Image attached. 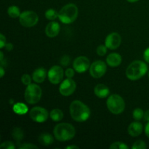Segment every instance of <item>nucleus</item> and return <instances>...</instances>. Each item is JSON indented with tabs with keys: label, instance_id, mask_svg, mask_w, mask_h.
Listing matches in <instances>:
<instances>
[{
	"label": "nucleus",
	"instance_id": "obj_1",
	"mask_svg": "<svg viewBox=\"0 0 149 149\" xmlns=\"http://www.w3.org/2000/svg\"><path fill=\"white\" fill-rule=\"evenodd\" d=\"M69 111L71 117L77 122H84L90 116V110L87 105L76 100L70 104Z\"/></svg>",
	"mask_w": 149,
	"mask_h": 149
},
{
	"label": "nucleus",
	"instance_id": "obj_2",
	"mask_svg": "<svg viewBox=\"0 0 149 149\" xmlns=\"http://www.w3.org/2000/svg\"><path fill=\"white\" fill-rule=\"evenodd\" d=\"M148 72V65L142 61H135L131 63L126 69V77L131 81H137Z\"/></svg>",
	"mask_w": 149,
	"mask_h": 149
},
{
	"label": "nucleus",
	"instance_id": "obj_3",
	"mask_svg": "<svg viewBox=\"0 0 149 149\" xmlns=\"http://www.w3.org/2000/svg\"><path fill=\"white\" fill-rule=\"evenodd\" d=\"M55 139L61 142L73 139L76 135V130L69 123H60L55 127L53 130Z\"/></svg>",
	"mask_w": 149,
	"mask_h": 149
},
{
	"label": "nucleus",
	"instance_id": "obj_4",
	"mask_svg": "<svg viewBox=\"0 0 149 149\" xmlns=\"http://www.w3.org/2000/svg\"><path fill=\"white\" fill-rule=\"evenodd\" d=\"M79 10L76 4L73 3L66 4L58 13V18L64 24H70L77 20Z\"/></svg>",
	"mask_w": 149,
	"mask_h": 149
},
{
	"label": "nucleus",
	"instance_id": "obj_5",
	"mask_svg": "<svg viewBox=\"0 0 149 149\" xmlns=\"http://www.w3.org/2000/svg\"><path fill=\"white\" fill-rule=\"evenodd\" d=\"M106 105L109 111L115 115L122 113L125 109V103L122 97L119 95L113 94L109 96Z\"/></svg>",
	"mask_w": 149,
	"mask_h": 149
},
{
	"label": "nucleus",
	"instance_id": "obj_6",
	"mask_svg": "<svg viewBox=\"0 0 149 149\" xmlns=\"http://www.w3.org/2000/svg\"><path fill=\"white\" fill-rule=\"evenodd\" d=\"M42 95V88L36 84H30L27 86L24 93V97L26 101L29 104H36Z\"/></svg>",
	"mask_w": 149,
	"mask_h": 149
},
{
	"label": "nucleus",
	"instance_id": "obj_7",
	"mask_svg": "<svg viewBox=\"0 0 149 149\" xmlns=\"http://www.w3.org/2000/svg\"><path fill=\"white\" fill-rule=\"evenodd\" d=\"M19 21L23 27L31 28L37 24L39 21V16L33 11H24L20 14Z\"/></svg>",
	"mask_w": 149,
	"mask_h": 149
},
{
	"label": "nucleus",
	"instance_id": "obj_8",
	"mask_svg": "<svg viewBox=\"0 0 149 149\" xmlns=\"http://www.w3.org/2000/svg\"><path fill=\"white\" fill-rule=\"evenodd\" d=\"M29 116L33 122H38V123H43L47 120L49 113L45 108L36 106L31 109L30 112H29Z\"/></svg>",
	"mask_w": 149,
	"mask_h": 149
},
{
	"label": "nucleus",
	"instance_id": "obj_9",
	"mask_svg": "<svg viewBox=\"0 0 149 149\" xmlns=\"http://www.w3.org/2000/svg\"><path fill=\"white\" fill-rule=\"evenodd\" d=\"M107 66L103 61H96L90 65V74L95 79H99L106 74Z\"/></svg>",
	"mask_w": 149,
	"mask_h": 149
},
{
	"label": "nucleus",
	"instance_id": "obj_10",
	"mask_svg": "<svg viewBox=\"0 0 149 149\" xmlns=\"http://www.w3.org/2000/svg\"><path fill=\"white\" fill-rule=\"evenodd\" d=\"M63 69L59 65H53L47 72L48 79L53 84H59L63 79Z\"/></svg>",
	"mask_w": 149,
	"mask_h": 149
},
{
	"label": "nucleus",
	"instance_id": "obj_11",
	"mask_svg": "<svg viewBox=\"0 0 149 149\" xmlns=\"http://www.w3.org/2000/svg\"><path fill=\"white\" fill-rule=\"evenodd\" d=\"M77 89V84L72 79L67 78L62 81L59 87V92L62 95L69 96L75 92Z\"/></svg>",
	"mask_w": 149,
	"mask_h": 149
},
{
	"label": "nucleus",
	"instance_id": "obj_12",
	"mask_svg": "<svg viewBox=\"0 0 149 149\" xmlns=\"http://www.w3.org/2000/svg\"><path fill=\"white\" fill-rule=\"evenodd\" d=\"M90 60L85 56H79L74 60L73 63V68L77 73L82 74L90 69Z\"/></svg>",
	"mask_w": 149,
	"mask_h": 149
},
{
	"label": "nucleus",
	"instance_id": "obj_13",
	"mask_svg": "<svg viewBox=\"0 0 149 149\" xmlns=\"http://www.w3.org/2000/svg\"><path fill=\"white\" fill-rule=\"evenodd\" d=\"M122 43V37L116 32L109 33L105 40V45L110 49H116L120 46Z\"/></svg>",
	"mask_w": 149,
	"mask_h": 149
},
{
	"label": "nucleus",
	"instance_id": "obj_14",
	"mask_svg": "<svg viewBox=\"0 0 149 149\" xmlns=\"http://www.w3.org/2000/svg\"><path fill=\"white\" fill-rule=\"evenodd\" d=\"M60 24L56 21H51L47 25L45 28V34L49 38H53L58 36L60 33Z\"/></svg>",
	"mask_w": 149,
	"mask_h": 149
},
{
	"label": "nucleus",
	"instance_id": "obj_15",
	"mask_svg": "<svg viewBox=\"0 0 149 149\" xmlns=\"http://www.w3.org/2000/svg\"><path fill=\"white\" fill-rule=\"evenodd\" d=\"M143 127V125L138 121L133 122L129 125L127 128V132L132 137H138L142 133Z\"/></svg>",
	"mask_w": 149,
	"mask_h": 149
},
{
	"label": "nucleus",
	"instance_id": "obj_16",
	"mask_svg": "<svg viewBox=\"0 0 149 149\" xmlns=\"http://www.w3.org/2000/svg\"><path fill=\"white\" fill-rule=\"evenodd\" d=\"M122 61V56L119 53L113 52V53L109 54L106 58V63L108 65L111 67H117L121 64Z\"/></svg>",
	"mask_w": 149,
	"mask_h": 149
},
{
	"label": "nucleus",
	"instance_id": "obj_17",
	"mask_svg": "<svg viewBox=\"0 0 149 149\" xmlns=\"http://www.w3.org/2000/svg\"><path fill=\"white\" fill-rule=\"evenodd\" d=\"M94 93L95 95L99 98H105L110 94L109 88L106 85L103 84H98L95 87Z\"/></svg>",
	"mask_w": 149,
	"mask_h": 149
},
{
	"label": "nucleus",
	"instance_id": "obj_18",
	"mask_svg": "<svg viewBox=\"0 0 149 149\" xmlns=\"http://www.w3.org/2000/svg\"><path fill=\"white\" fill-rule=\"evenodd\" d=\"M47 77V71L45 68L40 67L35 70L32 74V79L36 83H42L45 80Z\"/></svg>",
	"mask_w": 149,
	"mask_h": 149
},
{
	"label": "nucleus",
	"instance_id": "obj_19",
	"mask_svg": "<svg viewBox=\"0 0 149 149\" xmlns=\"http://www.w3.org/2000/svg\"><path fill=\"white\" fill-rule=\"evenodd\" d=\"M39 142L40 144L45 146L51 145L54 142V138L49 133H42L39 137Z\"/></svg>",
	"mask_w": 149,
	"mask_h": 149
},
{
	"label": "nucleus",
	"instance_id": "obj_20",
	"mask_svg": "<svg viewBox=\"0 0 149 149\" xmlns=\"http://www.w3.org/2000/svg\"><path fill=\"white\" fill-rule=\"evenodd\" d=\"M29 111L26 105L23 103H17L13 106V111L18 115H23Z\"/></svg>",
	"mask_w": 149,
	"mask_h": 149
},
{
	"label": "nucleus",
	"instance_id": "obj_21",
	"mask_svg": "<svg viewBox=\"0 0 149 149\" xmlns=\"http://www.w3.org/2000/svg\"><path fill=\"white\" fill-rule=\"evenodd\" d=\"M49 116L54 122H60L63 118V113L61 109H55L51 111L49 113Z\"/></svg>",
	"mask_w": 149,
	"mask_h": 149
},
{
	"label": "nucleus",
	"instance_id": "obj_22",
	"mask_svg": "<svg viewBox=\"0 0 149 149\" xmlns=\"http://www.w3.org/2000/svg\"><path fill=\"white\" fill-rule=\"evenodd\" d=\"M7 13H8V15L10 16L12 18H17L19 17L20 15V9L17 6H10V7L7 10Z\"/></svg>",
	"mask_w": 149,
	"mask_h": 149
},
{
	"label": "nucleus",
	"instance_id": "obj_23",
	"mask_svg": "<svg viewBox=\"0 0 149 149\" xmlns=\"http://www.w3.org/2000/svg\"><path fill=\"white\" fill-rule=\"evenodd\" d=\"M12 135H13V138H14L17 142H20V141L23 138L24 134H23V131L20 128L15 127L14 128V130H13Z\"/></svg>",
	"mask_w": 149,
	"mask_h": 149
},
{
	"label": "nucleus",
	"instance_id": "obj_24",
	"mask_svg": "<svg viewBox=\"0 0 149 149\" xmlns=\"http://www.w3.org/2000/svg\"><path fill=\"white\" fill-rule=\"evenodd\" d=\"M45 17L49 20H55L58 17V13L54 9H48L45 12Z\"/></svg>",
	"mask_w": 149,
	"mask_h": 149
},
{
	"label": "nucleus",
	"instance_id": "obj_25",
	"mask_svg": "<svg viewBox=\"0 0 149 149\" xmlns=\"http://www.w3.org/2000/svg\"><path fill=\"white\" fill-rule=\"evenodd\" d=\"M132 117L136 121L141 120L144 117V111L140 108H136L132 112Z\"/></svg>",
	"mask_w": 149,
	"mask_h": 149
},
{
	"label": "nucleus",
	"instance_id": "obj_26",
	"mask_svg": "<svg viewBox=\"0 0 149 149\" xmlns=\"http://www.w3.org/2000/svg\"><path fill=\"white\" fill-rule=\"evenodd\" d=\"M109 148L111 149H127L129 147L122 142H114L110 146Z\"/></svg>",
	"mask_w": 149,
	"mask_h": 149
},
{
	"label": "nucleus",
	"instance_id": "obj_27",
	"mask_svg": "<svg viewBox=\"0 0 149 149\" xmlns=\"http://www.w3.org/2000/svg\"><path fill=\"white\" fill-rule=\"evenodd\" d=\"M147 148V146L146 143L143 141H137L134 143L132 145V149H146Z\"/></svg>",
	"mask_w": 149,
	"mask_h": 149
},
{
	"label": "nucleus",
	"instance_id": "obj_28",
	"mask_svg": "<svg viewBox=\"0 0 149 149\" xmlns=\"http://www.w3.org/2000/svg\"><path fill=\"white\" fill-rule=\"evenodd\" d=\"M107 49L108 47L106 45H99L97 47V49H96V52H97V54L99 56H104L106 54V52H107Z\"/></svg>",
	"mask_w": 149,
	"mask_h": 149
},
{
	"label": "nucleus",
	"instance_id": "obj_29",
	"mask_svg": "<svg viewBox=\"0 0 149 149\" xmlns=\"http://www.w3.org/2000/svg\"><path fill=\"white\" fill-rule=\"evenodd\" d=\"M21 81L24 85H29L30 84H31V77L29 74H23L21 77Z\"/></svg>",
	"mask_w": 149,
	"mask_h": 149
},
{
	"label": "nucleus",
	"instance_id": "obj_30",
	"mask_svg": "<svg viewBox=\"0 0 149 149\" xmlns=\"http://www.w3.org/2000/svg\"><path fill=\"white\" fill-rule=\"evenodd\" d=\"M0 148L1 149H15V146L14 145L13 142L11 141H5V142L2 143L0 146Z\"/></svg>",
	"mask_w": 149,
	"mask_h": 149
},
{
	"label": "nucleus",
	"instance_id": "obj_31",
	"mask_svg": "<svg viewBox=\"0 0 149 149\" xmlns=\"http://www.w3.org/2000/svg\"><path fill=\"white\" fill-rule=\"evenodd\" d=\"M70 61H71V58H69L68 55H64L62 57V58L61 59V64L63 66H68L70 63Z\"/></svg>",
	"mask_w": 149,
	"mask_h": 149
},
{
	"label": "nucleus",
	"instance_id": "obj_32",
	"mask_svg": "<svg viewBox=\"0 0 149 149\" xmlns=\"http://www.w3.org/2000/svg\"><path fill=\"white\" fill-rule=\"evenodd\" d=\"M75 70H74V68L73 69V68H67L66 70H65V77H67V78H70V79H72L73 77H74V74H75Z\"/></svg>",
	"mask_w": 149,
	"mask_h": 149
},
{
	"label": "nucleus",
	"instance_id": "obj_33",
	"mask_svg": "<svg viewBox=\"0 0 149 149\" xmlns=\"http://www.w3.org/2000/svg\"><path fill=\"white\" fill-rule=\"evenodd\" d=\"M20 149H31V148H39L36 146L32 143H23V145L19 147Z\"/></svg>",
	"mask_w": 149,
	"mask_h": 149
},
{
	"label": "nucleus",
	"instance_id": "obj_34",
	"mask_svg": "<svg viewBox=\"0 0 149 149\" xmlns=\"http://www.w3.org/2000/svg\"><path fill=\"white\" fill-rule=\"evenodd\" d=\"M6 45V38L2 33L0 34V48L2 49Z\"/></svg>",
	"mask_w": 149,
	"mask_h": 149
},
{
	"label": "nucleus",
	"instance_id": "obj_35",
	"mask_svg": "<svg viewBox=\"0 0 149 149\" xmlns=\"http://www.w3.org/2000/svg\"><path fill=\"white\" fill-rule=\"evenodd\" d=\"M143 58L146 63H149V47L146 48L143 52Z\"/></svg>",
	"mask_w": 149,
	"mask_h": 149
},
{
	"label": "nucleus",
	"instance_id": "obj_36",
	"mask_svg": "<svg viewBox=\"0 0 149 149\" xmlns=\"http://www.w3.org/2000/svg\"><path fill=\"white\" fill-rule=\"evenodd\" d=\"M143 119H145V121H146V122H149V109L146 111V112H144Z\"/></svg>",
	"mask_w": 149,
	"mask_h": 149
},
{
	"label": "nucleus",
	"instance_id": "obj_37",
	"mask_svg": "<svg viewBox=\"0 0 149 149\" xmlns=\"http://www.w3.org/2000/svg\"><path fill=\"white\" fill-rule=\"evenodd\" d=\"M5 47H6V49H7V50H8V51L13 50V44H11V43L6 44Z\"/></svg>",
	"mask_w": 149,
	"mask_h": 149
},
{
	"label": "nucleus",
	"instance_id": "obj_38",
	"mask_svg": "<svg viewBox=\"0 0 149 149\" xmlns=\"http://www.w3.org/2000/svg\"><path fill=\"white\" fill-rule=\"evenodd\" d=\"M145 133L146 135L149 138V122H148V123L146 124L145 127Z\"/></svg>",
	"mask_w": 149,
	"mask_h": 149
},
{
	"label": "nucleus",
	"instance_id": "obj_39",
	"mask_svg": "<svg viewBox=\"0 0 149 149\" xmlns=\"http://www.w3.org/2000/svg\"><path fill=\"white\" fill-rule=\"evenodd\" d=\"M4 74H5V72H4V68H3L2 65H1V66L0 67V77H1V78H2V77H4Z\"/></svg>",
	"mask_w": 149,
	"mask_h": 149
},
{
	"label": "nucleus",
	"instance_id": "obj_40",
	"mask_svg": "<svg viewBox=\"0 0 149 149\" xmlns=\"http://www.w3.org/2000/svg\"><path fill=\"white\" fill-rule=\"evenodd\" d=\"M66 149H71V148H79L78 146H68L65 147Z\"/></svg>",
	"mask_w": 149,
	"mask_h": 149
},
{
	"label": "nucleus",
	"instance_id": "obj_41",
	"mask_svg": "<svg viewBox=\"0 0 149 149\" xmlns=\"http://www.w3.org/2000/svg\"><path fill=\"white\" fill-rule=\"evenodd\" d=\"M3 58H4V54H3V52L1 51V52H0V61H1V63L3 62Z\"/></svg>",
	"mask_w": 149,
	"mask_h": 149
},
{
	"label": "nucleus",
	"instance_id": "obj_42",
	"mask_svg": "<svg viewBox=\"0 0 149 149\" xmlns=\"http://www.w3.org/2000/svg\"><path fill=\"white\" fill-rule=\"evenodd\" d=\"M127 1H129V2H131V3H133V2H136V1H139V0H127Z\"/></svg>",
	"mask_w": 149,
	"mask_h": 149
},
{
	"label": "nucleus",
	"instance_id": "obj_43",
	"mask_svg": "<svg viewBox=\"0 0 149 149\" xmlns=\"http://www.w3.org/2000/svg\"><path fill=\"white\" fill-rule=\"evenodd\" d=\"M148 78H149V71H148Z\"/></svg>",
	"mask_w": 149,
	"mask_h": 149
}]
</instances>
